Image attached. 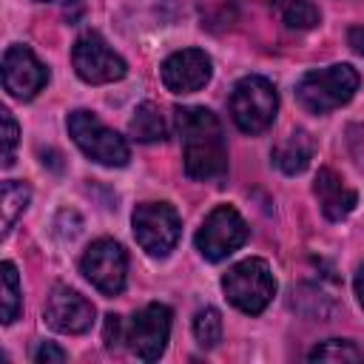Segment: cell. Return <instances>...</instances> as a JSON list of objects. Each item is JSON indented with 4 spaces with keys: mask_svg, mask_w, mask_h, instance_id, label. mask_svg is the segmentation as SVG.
<instances>
[{
    "mask_svg": "<svg viewBox=\"0 0 364 364\" xmlns=\"http://www.w3.org/2000/svg\"><path fill=\"white\" fill-rule=\"evenodd\" d=\"M182 139L185 173L196 182H216L228 173V145L219 117L202 105H182L173 111Z\"/></svg>",
    "mask_w": 364,
    "mask_h": 364,
    "instance_id": "6da1fadb",
    "label": "cell"
},
{
    "mask_svg": "<svg viewBox=\"0 0 364 364\" xmlns=\"http://www.w3.org/2000/svg\"><path fill=\"white\" fill-rule=\"evenodd\" d=\"M358 82H361V77L350 63H333L327 68L307 71L296 85V97L304 111L330 114L355 97Z\"/></svg>",
    "mask_w": 364,
    "mask_h": 364,
    "instance_id": "7a4b0ae2",
    "label": "cell"
},
{
    "mask_svg": "<svg viewBox=\"0 0 364 364\" xmlns=\"http://www.w3.org/2000/svg\"><path fill=\"white\" fill-rule=\"evenodd\" d=\"M65 128H68L74 145L91 162L105 165V168H122V165H128V159H131L128 142L114 128H108L94 111H85V108L71 111L68 119H65Z\"/></svg>",
    "mask_w": 364,
    "mask_h": 364,
    "instance_id": "3957f363",
    "label": "cell"
},
{
    "mask_svg": "<svg viewBox=\"0 0 364 364\" xmlns=\"http://www.w3.org/2000/svg\"><path fill=\"white\" fill-rule=\"evenodd\" d=\"M222 290L236 310L247 316H259L276 296V276L264 259L250 256L228 267V273L222 276Z\"/></svg>",
    "mask_w": 364,
    "mask_h": 364,
    "instance_id": "277c9868",
    "label": "cell"
},
{
    "mask_svg": "<svg viewBox=\"0 0 364 364\" xmlns=\"http://www.w3.org/2000/svg\"><path fill=\"white\" fill-rule=\"evenodd\" d=\"M279 111L276 85L267 77L247 74L230 91V117L242 134H262L273 125Z\"/></svg>",
    "mask_w": 364,
    "mask_h": 364,
    "instance_id": "5b68a950",
    "label": "cell"
},
{
    "mask_svg": "<svg viewBox=\"0 0 364 364\" xmlns=\"http://www.w3.org/2000/svg\"><path fill=\"white\" fill-rule=\"evenodd\" d=\"M131 225L136 245L154 259H165L182 233V219L168 202H139L131 213Z\"/></svg>",
    "mask_w": 364,
    "mask_h": 364,
    "instance_id": "8992f818",
    "label": "cell"
},
{
    "mask_svg": "<svg viewBox=\"0 0 364 364\" xmlns=\"http://www.w3.org/2000/svg\"><path fill=\"white\" fill-rule=\"evenodd\" d=\"M247 236H250V228L242 219V213L233 205H216L205 216L193 242H196V250L208 262H222L230 253H236L247 242Z\"/></svg>",
    "mask_w": 364,
    "mask_h": 364,
    "instance_id": "52a82bcc",
    "label": "cell"
},
{
    "mask_svg": "<svg viewBox=\"0 0 364 364\" xmlns=\"http://www.w3.org/2000/svg\"><path fill=\"white\" fill-rule=\"evenodd\" d=\"M71 65H74L77 77L88 85H108V82H117L128 74L125 60L97 31H82L74 40Z\"/></svg>",
    "mask_w": 364,
    "mask_h": 364,
    "instance_id": "ba28073f",
    "label": "cell"
},
{
    "mask_svg": "<svg viewBox=\"0 0 364 364\" xmlns=\"http://www.w3.org/2000/svg\"><path fill=\"white\" fill-rule=\"evenodd\" d=\"M171 307L151 301L131 316L125 324V344L139 361H159L171 338Z\"/></svg>",
    "mask_w": 364,
    "mask_h": 364,
    "instance_id": "9c48e42d",
    "label": "cell"
},
{
    "mask_svg": "<svg viewBox=\"0 0 364 364\" xmlns=\"http://www.w3.org/2000/svg\"><path fill=\"white\" fill-rule=\"evenodd\" d=\"M80 273L102 293V296H117L125 290L128 279V253L119 242L114 239H97L85 247L80 256Z\"/></svg>",
    "mask_w": 364,
    "mask_h": 364,
    "instance_id": "30bf717a",
    "label": "cell"
},
{
    "mask_svg": "<svg viewBox=\"0 0 364 364\" xmlns=\"http://www.w3.org/2000/svg\"><path fill=\"white\" fill-rule=\"evenodd\" d=\"M48 82V68L28 46H9L3 54V88L14 100H34Z\"/></svg>",
    "mask_w": 364,
    "mask_h": 364,
    "instance_id": "8fae6325",
    "label": "cell"
},
{
    "mask_svg": "<svg viewBox=\"0 0 364 364\" xmlns=\"http://www.w3.org/2000/svg\"><path fill=\"white\" fill-rule=\"evenodd\" d=\"M43 316H46V321H48L51 330L65 333V336H82V333L91 330L97 310L77 290H71L65 284H54L51 293H48V299H46Z\"/></svg>",
    "mask_w": 364,
    "mask_h": 364,
    "instance_id": "7c38bea8",
    "label": "cell"
},
{
    "mask_svg": "<svg viewBox=\"0 0 364 364\" xmlns=\"http://www.w3.org/2000/svg\"><path fill=\"white\" fill-rule=\"evenodd\" d=\"M159 77L171 94H196L210 82L213 63L202 48H182L165 57Z\"/></svg>",
    "mask_w": 364,
    "mask_h": 364,
    "instance_id": "4fadbf2b",
    "label": "cell"
},
{
    "mask_svg": "<svg viewBox=\"0 0 364 364\" xmlns=\"http://www.w3.org/2000/svg\"><path fill=\"white\" fill-rule=\"evenodd\" d=\"M313 193L321 205V213L330 219V222H341L353 213V208L358 205V193L347 185V179L341 173H336L333 168H321L316 173V182H313Z\"/></svg>",
    "mask_w": 364,
    "mask_h": 364,
    "instance_id": "5bb4252c",
    "label": "cell"
},
{
    "mask_svg": "<svg viewBox=\"0 0 364 364\" xmlns=\"http://www.w3.org/2000/svg\"><path fill=\"white\" fill-rule=\"evenodd\" d=\"M313 151H316L313 136H310L307 131H293V134H287V136L273 148V162H276V168H279L282 173L296 176V173H301V171L310 165Z\"/></svg>",
    "mask_w": 364,
    "mask_h": 364,
    "instance_id": "9a60e30c",
    "label": "cell"
},
{
    "mask_svg": "<svg viewBox=\"0 0 364 364\" xmlns=\"http://www.w3.org/2000/svg\"><path fill=\"white\" fill-rule=\"evenodd\" d=\"M128 134L136 142H162L168 136V125H165V117H162L159 105H154V102L136 105L134 117L128 119Z\"/></svg>",
    "mask_w": 364,
    "mask_h": 364,
    "instance_id": "2e32d148",
    "label": "cell"
},
{
    "mask_svg": "<svg viewBox=\"0 0 364 364\" xmlns=\"http://www.w3.org/2000/svg\"><path fill=\"white\" fill-rule=\"evenodd\" d=\"M273 11L290 31H310L321 23V11L310 0H273Z\"/></svg>",
    "mask_w": 364,
    "mask_h": 364,
    "instance_id": "e0dca14e",
    "label": "cell"
},
{
    "mask_svg": "<svg viewBox=\"0 0 364 364\" xmlns=\"http://www.w3.org/2000/svg\"><path fill=\"white\" fill-rule=\"evenodd\" d=\"M31 202V188L20 179H6L3 182V199H0V210H3V236L11 233L14 222L26 213Z\"/></svg>",
    "mask_w": 364,
    "mask_h": 364,
    "instance_id": "ac0fdd59",
    "label": "cell"
},
{
    "mask_svg": "<svg viewBox=\"0 0 364 364\" xmlns=\"http://www.w3.org/2000/svg\"><path fill=\"white\" fill-rule=\"evenodd\" d=\"M0 282H3V324H11L23 310L20 276H17V267L11 262L0 264Z\"/></svg>",
    "mask_w": 364,
    "mask_h": 364,
    "instance_id": "d6986e66",
    "label": "cell"
},
{
    "mask_svg": "<svg viewBox=\"0 0 364 364\" xmlns=\"http://www.w3.org/2000/svg\"><path fill=\"white\" fill-rule=\"evenodd\" d=\"M193 338L202 350H213L222 341V316L216 307H202L193 316Z\"/></svg>",
    "mask_w": 364,
    "mask_h": 364,
    "instance_id": "ffe728a7",
    "label": "cell"
},
{
    "mask_svg": "<svg viewBox=\"0 0 364 364\" xmlns=\"http://www.w3.org/2000/svg\"><path fill=\"white\" fill-rule=\"evenodd\" d=\"M307 358L310 361H364V353L347 338H327L316 344Z\"/></svg>",
    "mask_w": 364,
    "mask_h": 364,
    "instance_id": "44dd1931",
    "label": "cell"
},
{
    "mask_svg": "<svg viewBox=\"0 0 364 364\" xmlns=\"http://www.w3.org/2000/svg\"><path fill=\"white\" fill-rule=\"evenodd\" d=\"M0 119H3V168H11L14 151H17V142H20V125H17V119L11 117L9 108L0 111Z\"/></svg>",
    "mask_w": 364,
    "mask_h": 364,
    "instance_id": "7402d4cb",
    "label": "cell"
},
{
    "mask_svg": "<svg viewBox=\"0 0 364 364\" xmlns=\"http://www.w3.org/2000/svg\"><path fill=\"white\" fill-rule=\"evenodd\" d=\"M102 341H105L108 350H119L122 347V341H125V321H122V316H117V313H108L105 316Z\"/></svg>",
    "mask_w": 364,
    "mask_h": 364,
    "instance_id": "603a6c76",
    "label": "cell"
},
{
    "mask_svg": "<svg viewBox=\"0 0 364 364\" xmlns=\"http://www.w3.org/2000/svg\"><path fill=\"white\" fill-rule=\"evenodd\" d=\"M31 358H34L37 364H51V361H54V364H60V361H65V358H68V353H65L63 347H57L54 341H43V344L34 350V355H31Z\"/></svg>",
    "mask_w": 364,
    "mask_h": 364,
    "instance_id": "cb8c5ba5",
    "label": "cell"
},
{
    "mask_svg": "<svg viewBox=\"0 0 364 364\" xmlns=\"http://www.w3.org/2000/svg\"><path fill=\"white\" fill-rule=\"evenodd\" d=\"M347 43H350V48H353L355 54L364 57V26H353V28L347 31Z\"/></svg>",
    "mask_w": 364,
    "mask_h": 364,
    "instance_id": "d4e9b609",
    "label": "cell"
},
{
    "mask_svg": "<svg viewBox=\"0 0 364 364\" xmlns=\"http://www.w3.org/2000/svg\"><path fill=\"white\" fill-rule=\"evenodd\" d=\"M353 287H355V296H358V304L364 307V267H358L355 279H353Z\"/></svg>",
    "mask_w": 364,
    "mask_h": 364,
    "instance_id": "484cf974",
    "label": "cell"
},
{
    "mask_svg": "<svg viewBox=\"0 0 364 364\" xmlns=\"http://www.w3.org/2000/svg\"><path fill=\"white\" fill-rule=\"evenodd\" d=\"M37 3H57V0H37Z\"/></svg>",
    "mask_w": 364,
    "mask_h": 364,
    "instance_id": "4316f807",
    "label": "cell"
}]
</instances>
